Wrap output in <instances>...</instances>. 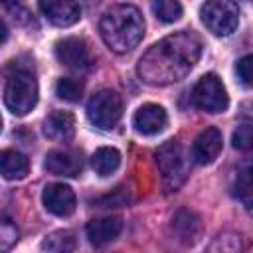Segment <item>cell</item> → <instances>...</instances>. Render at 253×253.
Wrapping results in <instances>:
<instances>
[{
	"label": "cell",
	"mask_w": 253,
	"mask_h": 253,
	"mask_svg": "<svg viewBox=\"0 0 253 253\" xmlns=\"http://www.w3.org/2000/svg\"><path fill=\"white\" fill-rule=\"evenodd\" d=\"M202 53V42L192 32H176L144 51L136 73L148 85H170L184 79Z\"/></svg>",
	"instance_id": "1"
},
{
	"label": "cell",
	"mask_w": 253,
	"mask_h": 253,
	"mask_svg": "<svg viewBox=\"0 0 253 253\" xmlns=\"http://www.w3.org/2000/svg\"><path fill=\"white\" fill-rule=\"evenodd\" d=\"M99 32L105 45L115 53H126L138 45L144 36V20L136 6L117 4L109 8L101 22Z\"/></svg>",
	"instance_id": "2"
},
{
	"label": "cell",
	"mask_w": 253,
	"mask_h": 253,
	"mask_svg": "<svg viewBox=\"0 0 253 253\" xmlns=\"http://www.w3.org/2000/svg\"><path fill=\"white\" fill-rule=\"evenodd\" d=\"M38 103V81L28 69H14L8 73L4 83V105L6 109L16 115H28Z\"/></svg>",
	"instance_id": "3"
},
{
	"label": "cell",
	"mask_w": 253,
	"mask_h": 253,
	"mask_svg": "<svg viewBox=\"0 0 253 253\" xmlns=\"http://www.w3.org/2000/svg\"><path fill=\"white\" fill-rule=\"evenodd\" d=\"M156 166L162 176L164 186L176 192L190 174V160L184 146L176 140H166L156 150Z\"/></svg>",
	"instance_id": "4"
},
{
	"label": "cell",
	"mask_w": 253,
	"mask_h": 253,
	"mask_svg": "<svg viewBox=\"0 0 253 253\" xmlns=\"http://www.w3.org/2000/svg\"><path fill=\"white\" fill-rule=\"evenodd\" d=\"M202 24L215 36H229L239 24V8L233 0H206L200 8Z\"/></svg>",
	"instance_id": "5"
},
{
	"label": "cell",
	"mask_w": 253,
	"mask_h": 253,
	"mask_svg": "<svg viewBox=\"0 0 253 253\" xmlns=\"http://www.w3.org/2000/svg\"><path fill=\"white\" fill-rule=\"evenodd\" d=\"M123 115V101L111 89L97 91L87 103V119L97 128H113Z\"/></svg>",
	"instance_id": "6"
},
{
	"label": "cell",
	"mask_w": 253,
	"mask_h": 253,
	"mask_svg": "<svg viewBox=\"0 0 253 253\" xmlns=\"http://www.w3.org/2000/svg\"><path fill=\"white\" fill-rule=\"evenodd\" d=\"M192 103L206 113H223L229 105V99L221 79L213 73L204 75L192 89Z\"/></svg>",
	"instance_id": "7"
},
{
	"label": "cell",
	"mask_w": 253,
	"mask_h": 253,
	"mask_svg": "<svg viewBox=\"0 0 253 253\" xmlns=\"http://www.w3.org/2000/svg\"><path fill=\"white\" fill-rule=\"evenodd\" d=\"M55 57L61 65L77 69V71H85L93 65V55L89 45L85 43V40L81 38H65L59 40L55 43Z\"/></svg>",
	"instance_id": "8"
},
{
	"label": "cell",
	"mask_w": 253,
	"mask_h": 253,
	"mask_svg": "<svg viewBox=\"0 0 253 253\" xmlns=\"http://www.w3.org/2000/svg\"><path fill=\"white\" fill-rule=\"evenodd\" d=\"M38 4L43 18L59 28L73 26L81 18V8L77 0H40Z\"/></svg>",
	"instance_id": "9"
},
{
	"label": "cell",
	"mask_w": 253,
	"mask_h": 253,
	"mask_svg": "<svg viewBox=\"0 0 253 253\" xmlns=\"http://www.w3.org/2000/svg\"><path fill=\"white\" fill-rule=\"evenodd\" d=\"M170 231L178 243L194 245L202 235V219L196 211L182 208L174 213V217L170 221Z\"/></svg>",
	"instance_id": "10"
},
{
	"label": "cell",
	"mask_w": 253,
	"mask_h": 253,
	"mask_svg": "<svg viewBox=\"0 0 253 253\" xmlns=\"http://www.w3.org/2000/svg\"><path fill=\"white\" fill-rule=\"evenodd\" d=\"M43 206L49 213L57 215V217H67L75 211L77 206V198L73 194V190L65 184H49L43 190Z\"/></svg>",
	"instance_id": "11"
},
{
	"label": "cell",
	"mask_w": 253,
	"mask_h": 253,
	"mask_svg": "<svg viewBox=\"0 0 253 253\" xmlns=\"http://www.w3.org/2000/svg\"><path fill=\"white\" fill-rule=\"evenodd\" d=\"M221 132L215 128V126H210L206 130H202L198 134V138L194 140V146H192V158L194 162L206 166V164H211L219 152H221Z\"/></svg>",
	"instance_id": "12"
},
{
	"label": "cell",
	"mask_w": 253,
	"mask_h": 253,
	"mask_svg": "<svg viewBox=\"0 0 253 253\" xmlns=\"http://www.w3.org/2000/svg\"><path fill=\"white\" fill-rule=\"evenodd\" d=\"M166 123H168L166 111H164L160 105H154V103L142 105V107L134 113V117H132V126H134V130L140 132V134H148V136H150V134H156V132H160V130H164Z\"/></svg>",
	"instance_id": "13"
},
{
	"label": "cell",
	"mask_w": 253,
	"mask_h": 253,
	"mask_svg": "<svg viewBox=\"0 0 253 253\" xmlns=\"http://www.w3.org/2000/svg\"><path fill=\"white\" fill-rule=\"evenodd\" d=\"M43 134L49 140L67 142L75 134V119L67 111H53L43 121Z\"/></svg>",
	"instance_id": "14"
},
{
	"label": "cell",
	"mask_w": 253,
	"mask_h": 253,
	"mask_svg": "<svg viewBox=\"0 0 253 253\" xmlns=\"http://www.w3.org/2000/svg\"><path fill=\"white\" fill-rule=\"evenodd\" d=\"M81 158L77 154H71V152H65V150H51L47 152L45 156V162H43V168L49 172V174H55V176H77L81 172Z\"/></svg>",
	"instance_id": "15"
},
{
	"label": "cell",
	"mask_w": 253,
	"mask_h": 253,
	"mask_svg": "<svg viewBox=\"0 0 253 253\" xmlns=\"http://www.w3.org/2000/svg\"><path fill=\"white\" fill-rule=\"evenodd\" d=\"M121 229H123L121 217H99V219H91L87 223L85 233L93 245H105V243H111L113 239H117Z\"/></svg>",
	"instance_id": "16"
},
{
	"label": "cell",
	"mask_w": 253,
	"mask_h": 253,
	"mask_svg": "<svg viewBox=\"0 0 253 253\" xmlns=\"http://www.w3.org/2000/svg\"><path fill=\"white\" fill-rule=\"evenodd\" d=\"M28 158L16 150H2L0 154V170L6 180H22L28 174Z\"/></svg>",
	"instance_id": "17"
},
{
	"label": "cell",
	"mask_w": 253,
	"mask_h": 253,
	"mask_svg": "<svg viewBox=\"0 0 253 253\" xmlns=\"http://www.w3.org/2000/svg\"><path fill=\"white\" fill-rule=\"evenodd\" d=\"M91 166L99 176H109L121 166V152L113 146H101L93 152Z\"/></svg>",
	"instance_id": "18"
},
{
	"label": "cell",
	"mask_w": 253,
	"mask_h": 253,
	"mask_svg": "<svg viewBox=\"0 0 253 253\" xmlns=\"http://www.w3.org/2000/svg\"><path fill=\"white\" fill-rule=\"evenodd\" d=\"M233 190H235V196L239 198V202L245 206V210L253 215V162H249L247 166H243L237 172Z\"/></svg>",
	"instance_id": "19"
},
{
	"label": "cell",
	"mask_w": 253,
	"mask_h": 253,
	"mask_svg": "<svg viewBox=\"0 0 253 253\" xmlns=\"http://www.w3.org/2000/svg\"><path fill=\"white\" fill-rule=\"evenodd\" d=\"M42 249L51 251V253H69L75 249V239L69 231H55L43 239Z\"/></svg>",
	"instance_id": "20"
},
{
	"label": "cell",
	"mask_w": 253,
	"mask_h": 253,
	"mask_svg": "<svg viewBox=\"0 0 253 253\" xmlns=\"http://www.w3.org/2000/svg\"><path fill=\"white\" fill-rule=\"evenodd\" d=\"M150 8L154 16L166 24L176 22L182 16V6L178 0H150Z\"/></svg>",
	"instance_id": "21"
},
{
	"label": "cell",
	"mask_w": 253,
	"mask_h": 253,
	"mask_svg": "<svg viewBox=\"0 0 253 253\" xmlns=\"http://www.w3.org/2000/svg\"><path fill=\"white\" fill-rule=\"evenodd\" d=\"M55 95L67 103H77L83 95V83L73 77H61L55 83Z\"/></svg>",
	"instance_id": "22"
},
{
	"label": "cell",
	"mask_w": 253,
	"mask_h": 253,
	"mask_svg": "<svg viewBox=\"0 0 253 253\" xmlns=\"http://www.w3.org/2000/svg\"><path fill=\"white\" fill-rule=\"evenodd\" d=\"M231 142H233V146H235L237 150L253 152V125H249V123L239 125V126L233 130Z\"/></svg>",
	"instance_id": "23"
},
{
	"label": "cell",
	"mask_w": 253,
	"mask_h": 253,
	"mask_svg": "<svg viewBox=\"0 0 253 253\" xmlns=\"http://www.w3.org/2000/svg\"><path fill=\"white\" fill-rule=\"evenodd\" d=\"M97 208H123L128 204V194L123 190V188H117L113 190L111 194H105L101 198H97L93 202Z\"/></svg>",
	"instance_id": "24"
},
{
	"label": "cell",
	"mask_w": 253,
	"mask_h": 253,
	"mask_svg": "<svg viewBox=\"0 0 253 253\" xmlns=\"http://www.w3.org/2000/svg\"><path fill=\"white\" fill-rule=\"evenodd\" d=\"M2 6L4 10L18 22V24H28L32 20V14L30 10L26 8V2L24 0H2Z\"/></svg>",
	"instance_id": "25"
},
{
	"label": "cell",
	"mask_w": 253,
	"mask_h": 253,
	"mask_svg": "<svg viewBox=\"0 0 253 253\" xmlns=\"http://www.w3.org/2000/svg\"><path fill=\"white\" fill-rule=\"evenodd\" d=\"M235 73L241 85L251 87L253 85V53L243 55L237 63H235Z\"/></svg>",
	"instance_id": "26"
},
{
	"label": "cell",
	"mask_w": 253,
	"mask_h": 253,
	"mask_svg": "<svg viewBox=\"0 0 253 253\" xmlns=\"http://www.w3.org/2000/svg\"><path fill=\"white\" fill-rule=\"evenodd\" d=\"M18 241V229L10 219H2V227H0V243L2 249L8 251L14 243Z\"/></svg>",
	"instance_id": "27"
}]
</instances>
